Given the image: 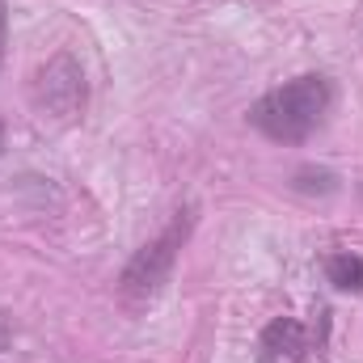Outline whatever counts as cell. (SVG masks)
I'll return each instance as SVG.
<instances>
[{"mask_svg":"<svg viewBox=\"0 0 363 363\" xmlns=\"http://www.w3.org/2000/svg\"><path fill=\"white\" fill-rule=\"evenodd\" d=\"M334 89L325 77H296L279 89L262 93L250 106V123L274 144H304L330 114Z\"/></svg>","mask_w":363,"mask_h":363,"instance_id":"cell-1","label":"cell"},{"mask_svg":"<svg viewBox=\"0 0 363 363\" xmlns=\"http://www.w3.org/2000/svg\"><path fill=\"white\" fill-rule=\"evenodd\" d=\"M4 38H9V4L0 0V64H4Z\"/></svg>","mask_w":363,"mask_h":363,"instance_id":"cell-6","label":"cell"},{"mask_svg":"<svg viewBox=\"0 0 363 363\" xmlns=\"http://www.w3.org/2000/svg\"><path fill=\"white\" fill-rule=\"evenodd\" d=\"M38 101L55 114H77L85 106V72L72 55H55L38 77Z\"/></svg>","mask_w":363,"mask_h":363,"instance_id":"cell-3","label":"cell"},{"mask_svg":"<svg viewBox=\"0 0 363 363\" xmlns=\"http://www.w3.org/2000/svg\"><path fill=\"white\" fill-rule=\"evenodd\" d=\"M325 279L338 291H363V258L359 254H330L325 258Z\"/></svg>","mask_w":363,"mask_h":363,"instance_id":"cell-5","label":"cell"},{"mask_svg":"<svg viewBox=\"0 0 363 363\" xmlns=\"http://www.w3.org/2000/svg\"><path fill=\"white\" fill-rule=\"evenodd\" d=\"M304 355H308V334L296 317H274L262 330V342H258L262 363H300Z\"/></svg>","mask_w":363,"mask_h":363,"instance_id":"cell-4","label":"cell"},{"mask_svg":"<svg viewBox=\"0 0 363 363\" xmlns=\"http://www.w3.org/2000/svg\"><path fill=\"white\" fill-rule=\"evenodd\" d=\"M0 152H4V123H0Z\"/></svg>","mask_w":363,"mask_h":363,"instance_id":"cell-7","label":"cell"},{"mask_svg":"<svg viewBox=\"0 0 363 363\" xmlns=\"http://www.w3.org/2000/svg\"><path fill=\"white\" fill-rule=\"evenodd\" d=\"M190 228H194V211L186 207V211H178V216L169 220V228H165L152 245H144V250L127 262V271H123V291H127V296H140V300H152L157 287L165 283V274L174 271L178 250L186 245Z\"/></svg>","mask_w":363,"mask_h":363,"instance_id":"cell-2","label":"cell"}]
</instances>
